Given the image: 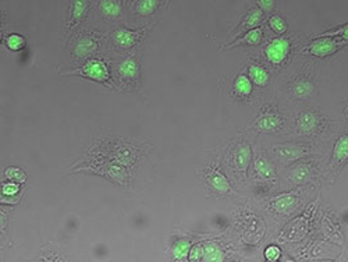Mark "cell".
Returning a JSON list of instances; mask_svg holds the SVG:
<instances>
[{
    "mask_svg": "<svg viewBox=\"0 0 348 262\" xmlns=\"http://www.w3.org/2000/svg\"><path fill=\"white\" fill-rule=\"evenodd\" d=\"M318 126H319L318 114L315 113V112H311V110L301 113L298 116V119H297V129H298L299 133L303 134L312 133V131H315V130L318 129Z\"/></svg>",
    "mask_w": 348,
    "mask_h": 262,
    "instance_id": "12",
    "label": "cell"
},
{
    "mask_svg": "<svg viewBox=\"0 0 348 262\" xmlns=\"http://www.w3.org/2000/svg\"><path fill=\"white\" fill-rule=\"evenodd\" d=\"M96 49H98L96 41L92 39V38H88V36H84L75 45V55L80 59H84L86 56H90L91 53H94Z\"/></svg>",
    "mask_w": 348,
    "mask_h": 262,
    "instance_id": "19",
    "label": "cell"
},
{
    "mask_svg": "<svg viewBox=\"0 0 348 262\" xmlns=\"http://www.w3.org/2000/svg\"><path fill=\"white\" fill-rule=\"evenodd\" d=\"M297 204H298V199L295 195L286 194V195L277 197L274 201H272V208L278 213H289L293 211L294 207H297Z\"/></svg>",
    "mask_w": 348,
    "mask_h": 262,
    "instance_id": "17",
    "label": "cell"
},
{
    "mask_svg": "<svg viewBox=\"0 0 348 262\" xmlns=\"http://www.w3.org/2000/svg\"><path fill=\"white\" fill-rule=\"evenodd\" d=\"M159 7V0H138L135 10L139 15H150Z\"/></svg>",
    "mask_w": 348,
    "mask_h": 262,
    "instance_id": "23",
    "label": "cell"
},
{
    "mask_svg": "<svg viewBox=\"0 0 348 262\" xmlns=\"http://www.w3.org/2000/svg\"><path fill=\"white\" fill-rule=\"evenodd\" d=\"M88 9V0H74L73 2V23L78 24Z\"/></svg>",
    "mask_w": 348,
    "mask_h": 262,
    "instance_id": "24",
    "label": "cell"
},
{
    "mask_svg": "<svg viewBox=\"0 0 348 262\" xmlns=\"http://www.w3.org/2000/svg\"><path fill=\"white\" fill-rule=\"evenodd\" d=\"M188 258L191 261H202V258H204V244H197L194 247H191Z\"/></svg>",
    "mask_w": 348,
    "mask_h": 262,
    "instance_id": "31",
    "label": "cell"
},
{
    "mask_svg": "<svg viewBox=\"0 0 348 262\" xmlns=\"http://www.w3.org/2000/svg\"><path fill=\"white\" fill-rule=\"evenodd\" d=\"M18 184L15 183H6L3 187H2V193L5 195H14V194L18 193Z\"/></svg>",
    "mask_w": 348,
    "mask_h": 262,
    "instance_id": "33",
    "label": "cell"
},
{
    "mask_svg": "<svg viewBox=\"0 0 348 262\" xmlns=\"http://www.w3.org/2000/svg\"><path fill=\"white\" fill-rule=\"evenodd\" d=\"M226 258V254L222 251L219 246L214 243H206L204 244V261H223Z\"/></svg>",
    "mask_w": 348,
    "mask_h": 262,
    "instance_id": "21",
    "label": "cell"
},
{
    "mask_svg": "<svg viewBox=\"0 0 348 262\" xmlns=\"http://www.w3.org/2000/svg\"><path fill=\"white\" fill-rule=\"evenodd\" d=\"M6 45H7V48H9L10 50L17 52V50H21L23 48H24L25 39L21 36V35L11 34L7 36V39H6Z\"/></svg>",
    "mask_w": 348,
    "mask_h": 262,
    "instance_id": "28",
    "label": "cell"
},
{
    "mask_svg": "<svg viewBox=\"0 0 348 262\" xmlns=\"http://www.w3.org/2000/svg\"><path fill=\"white\" fill-rule=\"evenodd\" d=\"M269 25H270L272 31H274L278 35H283L287 31V23H286V20H284L281 15L278 14L272 15L269 18Z\"/></svg>",
    "mask_w": 348,
    "mask_h": 262,
    "instance_id": "26",
    "label": "cell"
},
{
    "mask_svg": "<svg viewBox=\"0 0 348 262\" xmlns=\"http://www.w3.org/2000/svg\"><path fill=\"white\" fill-rule=\"evenodd\" d=\"M290 91L293 92L294 96L297 98H307L309 95L313 94L315 91V85L311 79H308L307 77H298L295 78L290 85Z\"/></svg>",
    "mask_w": 348,
    "mask_h": 262,
    "instance_id": "13",
    "label": "cell"
},
{
    "mask_svg": "<svg viewBox=\"0 0 348 262\" xmlns=\"http://www.w3.org/2000/svg\"><path fill=\"white\" fill-rule=\"evenodd\" d=\"M252 89H254V84H252V81L248 75L240 74L237 78L234 79L233 91L234 94L240 98H248L249 95L252 94Z\"/></svg>",
    "mask_w": 348,
    "mask_h": 262,
    "instance_id": "16",
    "label": "cell"
},
{
    "mask_svg": "<svg viewBox=\"0 0 348 262\" xmlns=\"http://www.w3.org/2000/svg\"><path fill=\"white\" fill-rule=\"evenodd\" d=\"M348 160V134H344L336 141L333 149V165L341 166Z\"/></svg>",
    "mask_w": 348,
    "mask_h": 262,
    "instance_id": "14",
    "label": "cell"
},
{
    "mask_svg": "<svg viewBox=\"0 0 348 262\" xmlns=\"http://www.w3.org/2000/svg\"><path fill=\"white\" fill-rule=\"evenodd\" d=\"M77 74L82 75L85 78L95 79L99 83H107L109 81V69L104 62L102 60H90L84 67H81L80 70H77Z\"/></svg>",
    "mask_w": 348,
    "mask_h": 262,
    "instance_id": "3",
    "label": "cell"
},
{
    "mask_svg": "<svg viewBox=\"0 0 348 262\" xmlns=\"http://www.w3.org/2000/svg\"><path fill=\"white\" fill-rule=\"evenodd\" d=\"M100 13L109 18H119L121 15V3L120 0H102L100 2Z\"/></svg>",
    "mask_w": 348,
    "mask_h": 262,
    "instance_id": "20",
    "label": "cell"
},
{
    "mask_svg": "<svg viewBox=\"0 0 348 262\" xmlns=\"http://www.w3.org/2000/svg\"><path fill=\"white\" fill-rule=\"evenodd\" d=\"M254 127L259 131L264 133H274L278 131L283 127V119L278 113L274 112H265L264 114H260L258 119L255 120Z\"/></svg>",
    "mask_w": 348,
    "mask_h": 262,
    "instance_id": "4",
    "label": "cell"
},
{
    "mask_svg": "<svg viewBox=\"0 0 348 262\" xmlns=\"http://www.w3.org/2000/svg\"><path fill=\"white\" fill-rule=\"evenodd\" d=\"M6 176L10 178V180H13V182H15V183H23V182H25V174L24 172L21 170V169H17V168H11V169H7L6 170Z\"/></svg>",
    "mask_w": 348,
    "mask_h": 262,
    "instance_id": "29",
    "label": "cell"
},
{
    "mask_svg": "<svg viewBox=\"0 0 348 262\" xmlns=\"http://www.w3.org/2000/svg\"><path fill=\"white\" fill-rule=\"evenodd\" d=\"M309 174H311V168H309L308 165H299V166L294 169L290 178L293 182H295V183H302V182H305L309 177Z\"/></svg>",
    "mask_w": 348,
    "mask_h": 262,
    "instance_id": "25",
    "label": "cell"
},
{
    "mask_svg": "<svg viewBox=\"0 0 348 262\" xmlns=\"http://www.w3.org/2000/svg\"><path fill=\"white\" fill-rule=\"evenodd\" d=\"M256 3L264 13H270L274 9V0H256Z\"/></svg>",
    "mask_w": 348,
    "mask_h": 262,
    "instance_id": "32",
    "label": "cell"
},
{
    "mask_svg": "<svg viewBox=\"0 0 348 262\" xmlns=\"http://www.w3.org/2000/svg\"><path fill=\"white\" fill-rule=\"evenodd\" d=\"M318 36H336V38H340V39H344L345 42H348V23L344 25H340L338 28H334V30L324 31L322 34H319Z\"/></svg>",
    "mask_w": 348,
    "mask_h": 262,
    "instance_id": "27",
    "label": "cell"
},
{
    "mask_svg": "<svg viewBox=\"0 0 348 262\" xmlns=\"http://www.w3.org/2000/svg\"><path fill=\"white\" fill-rule=\"evenodd\" d=\"M142 32H137V31H129L125 30V28H119L113 32V41L115 44L120 48H124V49H128V48H133L138 39L141 38Z\"/></svg>",
    "mask_w": 348,
    "mask_h": 262,
    "instance_id": "7",
    "label": "cell"
},
{
    "mask_svg": "<svg viewBox=\"0 0 348 262\" xmlns=\"http://www.w3.org/2000/svg\"><path fill=\"white\" fill-rule=\"evenodd\" d=\"M119 75L127 83L137 81L139 77V65L134 57H127L119 66Z\"/></svg>",
    "mask_w": 348,
    "mask_h": 262,
    "instance_id": "9",
    "label": "cell"
},
{
    "mask_svg": "<svg viewBox=\"0 0 348 262\" xmlns=\"http://www.w3.org/2000/svg\"><path fill=\"white\" fill-rule=\"evenodd\" d=\"M189 250H191V241H189V240H185V238L179 240L177 243H174L173 257L176 258V259H181V261H184V259L188 258Z\"/></svg>",
    "mask_w": 348,
    "mask_h": 262,
    "instance_id": "22",
    "label": "cell"
},
{
    "mask_svg": "<svg viewBox=\"0 0 348 262\" xmlns=\"http://www.w3.org/2000/svg\"><path fill=\"white\" fill-rule=\"evenodd\" d=\"M234 166L238 169L241 173H245L251 162V147L248 144H240L233 153Z\"/></svg>",
    "mask_w": 348,
    "mask_h": 262,
    "instance_id": "10",
    "label": "cell"
},
{
    "mask_svg": "<svg viewBox=\"0 0 348 262\" xmlns=\"http://www.w3.org/2000/svg\"><path fill=\"white\" fill-rule=\"evenodd\" d=\"M318 39L313 42L302 50L305 55L315 56V57H328V56L336 53L338 49H341L343 46L348 44L344 39L336 38V36H316Z\"/></svg>",
    "mask_w": 348,
    "mask_h": 262,
    "instance_id": "1",
    "label": "cell"
},
{
    "mask_svg": "<svg viewBox=\"0 0 348 262\" xmlns=\"http://www.w3.org/2000/svg\"><path fill=\"white\" fill-rule=\"evenodd\" d=\"M264 20V11L260 10L259 7L251 9L247 13V15L244 17V20L240 23L238 28H237V36L243 35L244 32H247L248 30H252L255 27H258Z\"/></svg>",
    "mask_w": 348,
    "mask_h": 262,
    "instance_id": "8",
    "label": "cell"
},
{
    "mask_svg": "<svg viewBox=\"0 0 348 262\" xmlns=\"http://www.w3.org/2000/svg\"><path fill=\"white\" fill-rule=\"evenodd\" d=\"M265 259L266 261H277L278 258L281 257V250L277 246H269L265 250Z\"/></svg>",
    "mask_w": 348,
    "mask_h": 262,
    "instance_id": "30",
    "label": "cell"
},
{
    "mask_svg": "<svg viewBox=\"0 0 348 262\" xmlns=\"http://www.w3.org/2000/svg\"><path fill=\"white\" fill-rule=\"evenodd\" d=\"M238 39L234 41L233 44H230L226 46V49H231L235 46H256L262 42L264 39V28L262 27H255L252 30H248L247 32H244L241 36H237Z\"/></svg>",
    "mask_w": 348,
    "mask_h": 262,
    "instance_id": "6",
    "label": "cell"
},
{
    "mask_svg": "<svg viewBox=\"0 0 348 262\" xmlns=\"http://www.w3.org/2000/svg\"><path fill=\"white\" fill-rule=\"evenodd\" d=\"M345 114H347V117H348V108H347V109H345Z\"/></svg>",
    "mask_w": 348,
    "mask_h": 262,
    "instance_id": "34",
    "label": "cell"
},
{
    "mask_svg": "<svg viewBox=\"0 0 348 262\" xmlns=\"http://www.w3.org/2000/svg\"><path fill=\"white\" fill-rule=\"evenodd\" d=\"M255 172L264 180H276V170L268 159L258 156L255 159Z\"/></svg>",
    "mask_w": 348,
    "mask_h": 262,
    "instance_id": "18",
    "label": "cell"
},
{
    "mask_svg": "<svg viewBox=\"0 0 348 262\" xmlns=\"http://www.w3.org/2000/svg\"><path fill=\"white\" fill-rule=\"evenodd\" d=\"M248 75L252 84L258 87H266L270 81V74L268 69H265L262 65H251L248 67Z\"/></svg>",
    "mask_w": 348,
    "mask_h": 262,
    "instance_id": "15",
    "label": "cell"
},
{
    "mask_svg": "<svg viewBox=\"0 0 348 262\" xmlns=\"http://www.w3.org/2000/svg\"><path fill=\"white\" fill-rule=\"evenodd\" d=\"M0 41H2V34H0Z\"/></svg>",
    "mask_w": 348,
    "mask_h": 262,
    "instance_id": "35",
    "label": "cell"
},
{
    "mask_svg": "<svg viewBox=\"0 0 348 262\" xmlns=\"http://www.w3.org/2000/svg\"><path fill=\"white\" fill-rule=\"evenodd\" d=\"M206 180L210 184V187L213 188L214 191H217L220 194H227L231 191L229 180L226 178L224 174H222L217 169H212L209 170V173L206 174Z\"/></svg>",
    "mask_w": 348,
    "mask_h": 262,
    "instance_id": "11",
    "label": "cell"
},
{
    "mask_svg": "<svg viewBox=\"0 0 348 262\" xmlns=\"http://www.w3.org/2000/svg\"><path fill=\"white\" fill-rule=\"evenodd\" d=\"M274 153L283 160H297L308 153V147L302 144H283L274 147Z\"/></svg>",
    "mask_w": 348,
    "mask_h": 262,
    "instance_id": "5",
    "label": "cell"
},
{
    "mask_svg": "<svg viewBox=\"0 0 348 262\" xmlns=\"http://www.w3.org/2000/svg\"><path fill=\"white\" fill-rule=\"evenodd\" d=\"M290 50H291V46H290L289 41L284 38H276V39L270 41L268 46L265 48V55L272 65L280 66L287 60Z\"/></svg>",
    "mask_w": 348,
    "mask_h": 262,
    "instance_id": "2",
    "label": "cell"
}]
</instances>
